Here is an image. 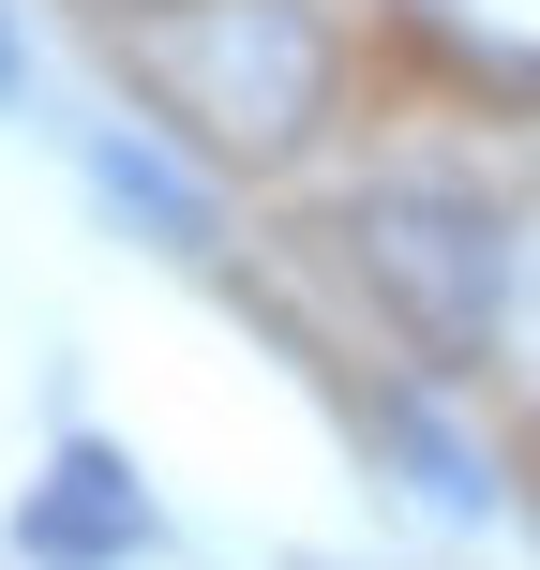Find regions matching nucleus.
<instances>
[{"instance_id":"f257e3e1","label":"nucleus","mask_w":540,"mask_h":570,"mask_svg":"<svg viewBox=\"0 0 540 570\" xmlns=\"http://www.w3.org/2000/svg\"><path fill=\"white\" fill-rule=\"evenodd\" d=\"M166 525H150V495H136V465L120 451H60V481L16 511V556L30 570H120V556H150Z\"/></svg>"},{"instance_id":"f03ea898","label":"nucleus","mask_w":540,"mask_h":570,"mask_svg":"<svg viewBox=\"0 0 540 570\" xmlns=\"http://www.w3.org/2000/svg\"><path fill=\"white\" fill-rule=\"evenodd\" d=\"M90 180H106V196L136 210V226L166 240V256H210V196H196V180H180V166H150L136 136H90Z\"/></svg>"},{"instance_id":"7ed1b4c3","label":"nucleus","mask_w":540,"mask_h":570,"mask_svg":"<svg viewBox=\"0 0 540 570\" xmlns=\"http://www.w3.org/2000/svg\"><path fill=\"white\" fill-rule=\"evenodd\" d=\"M375 435H391V451H405V465H421V495H435V511H465V525H481V511H495V495H481V465H465V451H451V435H435V421H421V405H375Z\"/></svg>"},{"instance_id":"20e7f679","label":"nucleus","mask_w":540,"mask_h":570,"mask_svg":"<svg viewBox=\"0 0 540 570\" xmlns=\"http://www.w3.org/2000/svg\"><path fill=\"white\" fill-rule=\"evenodd\" d=\"M16 90H30V46H16V16H0V106H16Z\"/></svg>"}]
</instances>
